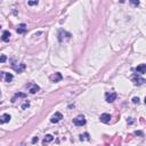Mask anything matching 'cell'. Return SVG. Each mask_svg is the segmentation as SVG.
<instances>
[{"instance_id": "d4e9b609", "label": "cell", "mask_w": 146, "mask_h": 146, "mask_svg": "<svg viewBox=\"0 0 146 146\" xmlns=\"http://www.w3.org/2000/svg\"><path fill=\"white\" fill-rule=\"evenodd\" d=\"M0 96H1V93H0Z\"/></svg>"}, {"instance_id": "7c38bea8", "label": "cell", "mask_w": 146, "mask_h": 146, "mask_svg": "<svg viewBox=\"0 0 146 146\" xmlns=\"http://www.w3.org/2000/svg\"><path fill=\"white\" fill-rule=\"evenodd\" d=\"M40 90V87L38 86V85H32V86L30 87V93L31 94H36V93H38Z\"/></svg>"}, {"instance_id": "7a4b0ae2", "label": "cell", "mask_w": 146, "mask_h": 146, "mask_svg": "<svg viewBox=\"0 0 146 146\" xmlns=\"http://www.w3.org/2000/svg\"><path fill=\"white\" fill-rule=\"evenodd\" d=\"M62 119H63V114H62V113H60V112H56L53 115V118L50 119V121H51L53 123H57V122H60Z\"/></svg>"}, {"instance_id": "5b68a950", "label": "cell", "mask_w": 146, "mask_h": 146, "mask_svg": "<svg viewBox=\"0 0 146 146\" xmlns=\"http://www.w3.org/2000/svg\"><path fill=\"white\" fill-rule=\"evenodd\" d=\"M10 119H12V116H10L9 114H7V113H5V114H2V115L0 116V124H3V123L9 122Z\"/></svg>"}, {"instance_id": "8fae6325", "label": "cell", "mask_w": 146, "mask_h": 146, "mask_svg": "<svg viewBox=\"0 0 146 146\" xmlns=\"http://www.w3.org/2000/svg\"><path fill=\"white\" fill-rule=\"evenodd\" d=\"M25 31H26V25H25L24 23L20 24L18 27H17V32H18V33H24Z\"/></svg>"}, {"instance_id": "d6986e66", "label": "cell", "mask_w": 146, "mask_h": 146, "mask_svg": "<svg viewBox=\"0 0 146 146\" xmlns=\"http://www.w3.org/2000/svg\"><path fill=\"white\" fill-rule=\"evenodd\" d=\"M29 106H30V103H29V102H27V100H26V102H25V103H24L23 105H22V110H25V109H27V107H29Z\"/></svg>"}, {"instance_id": "5bb4252c", "label": "cell", "mask_w": 146, "mask_h": 146, "mask_svg": "<svg viewBox=\"0 0 146 146\" xmlns=\"http://www.w3.org/2000/svg\"><path fill=\"white\" fill-rule=\"evenodd\" d=\"M14 69H15V71H16V72H18V73H21V72H23V70L24 69H25V64H20V66H15V65H14Z\"/></svg>"}, {"instance_id": "52a82bcc", "label": "cell", "mask_w": 146, "mask_h": 146, "mask_svg": "<svg viewBox=\"0 0 146 146\" xmlns=\"http://www.w3.org/2000/svg\"><path fill=\"white\" fill-rule=\"evenodd\" d=\"M99 120L103 123H109L110 120H111V115H110V114H107V113H103V114L99 116Z\"/></svg>"}, {"instance_id": "2e32d148", "label": "cell", "mask_w": 146, "mask_h": 146, "mask_svg": "<svg viewBox=\"0 0 146 146\" xmlns=\"http://www.w3.org/2000/svg\"><path fill=\"white\" fill-rule=\"evenodd\" d=\"M25 96H26V95L23 93H17V94H15V96L12 98V102L14 103V102H16V98H18V97H25Z\"/></svg>"}, {"instance_id": "9c48e42d", "label": "cell", "mask_w": 146, "mask_h": 146, "mask_svg": "<svg viewBox=\"0 0 146 146\" xmlns=\"http://www.w3.org/2000/svg\"><path fill=\"white\" fill-rule=\"evenodd\" d=\"M136 72L137 73H140V74H144L146 72V65L145 64H140L136 67Z\"/></svg>"}, {"instance_id": "277c9868", "label": "cell", "mask_w": 146, "mask_h": 146, "mask_svg": "<svg viewBox=\"0 0 146 146\" xmlns=\"http://www.w3.org/2000/svg\"><path fill=\"white\" fill-rule=\"evenodd\" d=\"M71 34L69 33V32H66V31H64V30H60V33H58V40L60 41H63L64 38H70Z\"/></svg>"}, {"instance_id": "e0dca14e", "label": "cell", "mask_w": 146, "mask_h": 146, "mask_svg": "<svg viewBox=\"0 0 146 146\" xmlns=\"http://www.w3.org/2000/svg\"><path fill=\"white\" fill-rule=\"evenodd\" d=\"M80 139H81V140L89 139V135H88V134H83V135H81V136H80Z\"/></svg>"}, {"instance_id": "30bf717a", "label": "cell", "mask_w": 146, "mask_h": 146, "mask_svg": "<svg viewBox=\"0 0 146 146\" xmlns=\"http://www.w3.org/2000/svg\"><path fill=\"white\" fill-rule=\"evenodd\" d=\"M9 38H10V33H9V31H5V32L2 33V36H1V39H2V41L7 42V41H9Z\"/></svg>"}, {"instance_id": "4fadbf2b", "label": "cell", "mask_w": 146, "mask_h": 146, "mask_svg": "<svg viewBox=\"0 0 146 146\" xmlns=\"http://www.w3.org/2000/svg\"><path fill=\"white\" fill-rule=\"evenodd\" d=\"M53 139H54V137L51 136V135H47V136L45 137V139H43L42 144H43V145H46V144L50 143V142H53Z\"/></svg>"}, {"instance_id": "44dd1931", "label": "cell", "mask_w": 146, "mask_h": 146, "mask_svg": "<svg viewBox=\"0 0 146 146\" xmlns=\"http://www.w3.org/2000/svg\"><path fill=\"white\" fill-rule=\"evenodd\" d=\"M133 103L134 104H138V103H139V98H138V97H134V98H133Z\"/></svg>"}, {"instance_id": "9a60e30c", "label": "cell", "mask_w": 146, "mask_h": 146, "mask_svg": "<svg viewBox=\"0 0 146 146\" xmlns=\"http://www.w3.org/2000/svg\"><path fill=\"white\" fill-rule=\"evenodd\" d=\"M3 75H5V81H6V82H10V81L13 80V74H10V73L3 72Z\"/></svg>"}, {"instance_id": "7402d4cb", "label": "cell", "mask_w": 146, "mask_h": 146, "mask_svg": "<svg viewBox=\"0 0 146 146\" xmlns=\"http://www.w3.org/2000/svg\"><path fill=\"white\" fill-rule=\"evenodd\" d=\"M38 140H39V138H38V137H34L33 139H32V144H36V143H38Z\"/></svg>"}, {"instance_id": "ba28073f", "label": "cell", "mask_w": 146, "mask_h": 146, "mask_svg": "<svg viewBox=\"0 0 146 146\" xmlns=\"http://www.w3.org/2000/svg\"><path fill=\"white\" fill-rule=\"evenodd\" d=\"M115 99H116V94L115 93L106 94V102L107 103H113Z\"/></svg>"}, {"instance_id": "603a6c76", "label": "cell", "mask_w": 146, "mask_h": 146, "mask_svg": "<svg viewBox=\"0 0 146 146\" xmlns=\"http://www.w3.org/2000/svg\"><path fill=\"white\" fill-rule=\"evenodd\" d=\"M131 3H133L134 6H138V5H139V1H131Z\"/></svg>"}, {"instance_id": "6da1fadb", "label": "cell", "mask_w": 146, "mask_h": 146, "mask_svg": "<svg viewBox=\"0 0 146 146\" xmlns=\"http://www.w3.org/2000/svg\"><path fill=\"white\" fill-rule=\"evenodd\" d=\"M73 123L78 127H81V126H83V124H86V119H85L83 115H79L73 120Z\"/></svg>"}, {"instance_id": "8992f818", "label": "cell", "mask_w": 146, "mask_h": 146, "mask_svg": "<svg viewBox=\"0 0 146 146\" xmlns=\"http://www.w3.org/2000/svg\"><path fill=\"white\" fill-rule=\"evenodd\" d=\"M63 79V76L61 73H55L53 75H50V80H51V82H58L61 80Z\"/></svg>"}, {"instance_id": "ac0fdd59", "label": "cell", "mask_w": 146, "mask_h": 146, "mask_svg": "<svg viewBox=\"0 0 146 146\" xmlns=\"http://www.w3.org/2000/svg\"><path fill=\"white\" fill-rule=\"evenodd\" d=\"M6 61H7V56H6V55H1V56H0V63H5Z\"/></svg>"}, {"instance_id": "cb8c5ba5", "label": "cell", "mask_w": 146, "mask_h": 146, "mask_svg": "<svg viewBox=\"0 0 146 146\" xmlns=\"http://www.w3.org/2000/svg\"><path fill=\"white\" fill-rule=\"evenodd\" d=\"M136 135H140V136H142V135H143V133H142V131H136Z\"/></svg>"}, {"instance_id": "3957f363", "label": "cell", "mask_w": 146, "mask_h": 146, "mask_svg": "<svg viewBox=\"0 0 146 146\" xmlns=\"http://www.w3.org/2000/svg\"><path fill=\"white\" fill-rule=\"evenodd\" d=\"M133 80H134V83L137 85V86H140V85H143V83L145 82V79L142 78V76H139V75H134Z\"/></svg>"}, {"instance_id": "484cf974", "label": "cell", "mask_w": 146, "mask_h": 146, "mask_svg": "<svg viewBox=\"0 0 146 146\" xmlns=\"http://www.w3.org/2000/svg\"><path fill=\"white\" fill-rule=\"evenodd\" d=\"M0 29H1V26H0Z\"/></svg>"}, {"instance_id": "ffe728a7", "label": "cell", "mask_w": 146, "mask_h": 146, "mask_svg": "<svg viewBox=\"0 0 146 146\" xmlns=\"http://www.w3.org/2000/svg\"><path fill=\"white\" fill-rule=\"evenodd\" d=\"M38 2H39V1H38V0H33V1H29V5H30V6H33V5H38Z\"/></svg>"}]
</instances>
